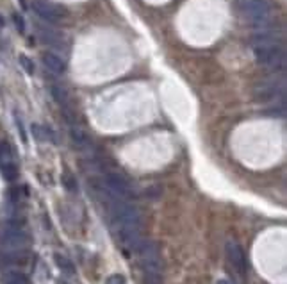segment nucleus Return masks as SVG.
<instances>
[{
    "instance_id": "obj_1",
    "label": "nucleus",
    "mask_w": 287,
    "mask_h": 284,
    "mask_svg": "<svg viewBox=\"0 0 287 284\" xmlns=\"http://www.w3.org/2000/svg\"><path fill=\"white\" fill-rule=\"evenodd\" d=\"M141 257V264L145 270V281L147 284H161L162 261L159 254V247L154 241H141L137 245Z\"/></svg>"
},
{
    "instance_id": "obj_2",
    "label": "nucleus",
    "mask_w": 287,
    "mask_h": 284,
    "mask_svg": "<svg viewBox=\"0 0 287 284\" xmlns=\"http://www.w3.org/2000/svg\"><path fill=\"white\" fill-rule=\"evenodd\" d=\"M27 243V236L25 233L16 225H9L0 233V249L7 254L20 252Z\"/></svg>"
},
{
    "instance_id": "obj_3",
    "label": "nucleus",
    "mask_w": 287,
    "mask_h": 284,
    "mask_svg": "<svg viewBox=\"0 0 287 284\" xmlns=\"http://www.w3.org/2000/svg\"><path fill=\"white\" fill-rule=\"evenodd\" d=\"M270 2L268 0H243L241 2V9H243L244 16L252 22L253 25H260L262 27L270 14Z\"/></svg>"
},
{
    "instance_id": "obj_4",
    "label": "nucleus",
    "mask_w": 287,
    "mask_h": 284,
    "mask_svg": "<svg viewBox=\"0 0 287 284\" xmlns=\"http://www.w3.org/2000/svg\"><path fill=\"white\" fill-rule=\"evenodd\" d=\"M253 54H255V59L260 65L268 66L271 70H278L284 66V52H282L280 45L268 48H257V50H253Z\"/></svg>"
},
{
    "instance_id": "obj_5",
    "label": "nucleus",
    "mask_w": 287,
    "mask_h": 284,
    "mask_svg": "<svg viewBox=\"0 0 287 284\" xmlns=\"http://www.w3.org/2000/svg\"><path fill=\"white\" fill-rule=\"evenodd\" d=\"M106 192L109 197L121 199V200H125L127 197L132 195V188H130V184L127 182V179H123L121 175H118V174L106 175Z\"/></svg>"
},
{
    "instance_id": "obj_6",
    "label": "nucleus",
    "mask_w": 287,
    "mask_h": 284,
    "mask_svg": "<svg viewBox=\"0 0 287 284\" xmlns=\"http://www.w3.org/2000/svg\"><path fill=\"white\" fill-rule=\"evenodd\" d=\"M32 7H34L36 14L39 18L50 22V24H55V22H59L61 18L66 16V9L63 6H54V4L43 2V0H36L32 4Z\"/></svg>"
},
{
    "instance_id": "obj_7",
    "label": "nucleus",
    "mask_w": 287,
    "mask_h": 284,
    "mask_svg": "<svg viewBox=\"0 0 287 284\" xmlns=\"http://www.w3.org/2000/svg\"><path fill=\"white\" fill-rule=\"evenodd\" d=\"M225 254H227V259L229 263L232 264L236 270L243 272L246 267V261H244V252L236 241H227L225 243Z\"/></svg>"
},
{
    "instance_id": "obj_8",
    "label": "nucleus",
    "mask_w": 287,
    "mask_h": 284,
    "mask_svg": "<svg viewBox=\"0 0 287 284\" xmlns=\"http://www.w3.org/2000/svg\"><path fill=\"white\" fill-rule=\"evenodd\" d=\"M280 45V40H278L277 34H271V32H259L252 38V47L253 50L257 48H268V47H277Z\"/></svg>"
},
{
    "instance_id": "obj_9",
    "label": "nucleus",
    "mask_w": 287,
    "mask_h": 284,
    "mask_svg": "<svg viewBox=\"0 0 287 284\" xmlns=\"http://www.w3.org/2000/svg\"><path fill=\"white\" fill-rule=\"evenodd\" d=\"M280 93V84L278 82H266V84L259 86L255 89V99L257 100H271Z\"/></svg>"
},
{
    "instance_id": "obj_10",
    "label": "nucleus",
    "mask_w": 287,
    "mask_h": 284,
    "mask_svg": "<svg viewBox=\"0 0 287 284\" xmlns=\"http://www.w3.org/2000/svg\"><path fill=\"white\" fill-rule=\"evenodd\" d=\"M43 63H45V66H47L50 72H54V73H63L65 72V68H66V65H65V61H63L61 58H59L57 54H52V52H45L43 54Z\"/></svg>"
},
{
    "instance_id": "obj_11",
    "label": "nucleus",
    "mask_w": 287,
    "mask_h": 284,
    "mask_svg": "<svg viewBox=\"0 0 287 284\" xmlns=\"http://www.w3.org/2000/svg\"><path fill=\"white\" fill-rule=\"evenodd\" d=\"M31 130H32V136H34L36 141H52L54 140V132H52L48 127L45 125H38V123H32L31 125Z\"/></svg>"
},
{
    "instance_id": "obj_12",
    "label": "nucleus",
    "mask_w": 287,
    "mask_h": 284,
    "mask_svg": "<svg viewBox=\"0 0 287 284\" xmlns=\"http://www.w3.org/2000/svg\"><path fill=\"white\" fill-rule=\"evenodd\" d=\"M54 261H55V264H57V267L61 268V270L65 272L66 275H73V274H75V267H73L72 259H68L66 256H63V254H54Z\"/></svg>"
},
{
    "instance_id": "obj_13",
    "label": "nucleus",
    "mask_w": 287,
    "mask_h": 284,
    "mask_svg": "<svg viewBox=\"0 0 287 284\" xmlns=\"http://www.w3.org/2000/svg\"><path fill=\"white\" fill-rule=\"evenodd\" d=\"M0 172H2L6 181H14V179L18 177L16 166H14V163L11 161V159L9 161H0Z\"/></svg>"
},
{
    "instance_id": "obj_14",
    "label": "nucleus",
    "mask_w": 287,
    "mask_h": 284,
    "mask_svg": "<svg viewBox=\"0 0 287 284\" xmlns=\"http://www.w3.org/2000/svg\"><path fill=\"white\" fill-rule=\"evenodd\" d=\"M4 284H27V279L22 272H7L4 275Z\"/></svg>"
},
{
    "instance_id": "obj_15",
    "label": "nucleus",
    "mask_w": 287,
    "mask_h": 284,
    "mask_svg": "<svg viewBox=\"0 0 287 284\" xmlns=\"http://www.w3.org/2000/svg\"><path fill=\"white\" fill-rule=\"evenodd\" d=\"M70 134H72V140L75 141V143L79 145V147H84V148H86V147L89 145V138L86 136V134L82 132L80 129H75V127H73V129L70 130Z\"/></svg>"
},
{
    "instance_id": "obj_16",
    "label": "nucleus",
    "mask_w": 287,
    "mask_h": 284,
    "mask_svg": "<svg viewBox=\"0 0 287 284\" xmlns=\"http://www.w3.org/2000/svg\"><path fill=\"white\" fill-rule=\"evenodd\" d=\"M50 91H52V97L55 99V102H59L61 106H66V102H68V93H66L61 86H52Z\"/></svg>"
},
{
    "instance_id": "obj_17",
    "label": "nucleus",
    "mask_w": 287,
    "mask_h": 284,
    "mask_svg": "<svg viewBox=\"0 0 287 284\" xmlns=\"http://www.w3.org/2000/svg\"><path fill=\"white\" fill-rule=\"evenodd\" d=\"M63 182H65V186H66V190L68 192H75L77 190V182H75V179H73V175H70V174H65L63 175Z\"/></svg>"
},
{
    "instance_id": "obj_18",
    "label": "nucleus",
    "mask_w": 287,
    "mask_h": 284,
    "mask_svg": "<svg viewBox=\"0 0 287 284\" xmlns=\"http://www.w3.org/2000/svg\"><path fill=\"white\" fill-rule=\"evenodd\" d=\"M20 63H22V66H24L27 73H34V65H32L31 59L25 58V55H20Z\"/></svg>"
},
{
    "instance_id": "obj_19",
    "label": "nucleus",
    "mask_w": 287,
    "mask_h": 284,
    "mask_svg": "<svg viewBox=\"0 0 287 284\" xmlns=\"http://www.w3.org/2000/svg\"><path fill=\"white\" fill-rule=\"evenodd\" d=\"M106 284H125V277L120 275V274H114V275H111V277L107 279Z\"/></svg>"
},
{
    "instance_id": "obj_20",
    "label": "nucleus",
    "mask_w": 287,
    "mask_h": 284,
    "mask_svg": "<svg viewBox=\"0 0 287 284\" xmlns=\"http://www.w3.org/2000/svg\"><path fill=\"white\" fill-rule=\"evenodd\" d=\"M13 20L16 22V25H18V31H20V32H24L25 25H24V20H22V16H20V14H14V16H13Z\"/></svg>"
}]
</instances>
